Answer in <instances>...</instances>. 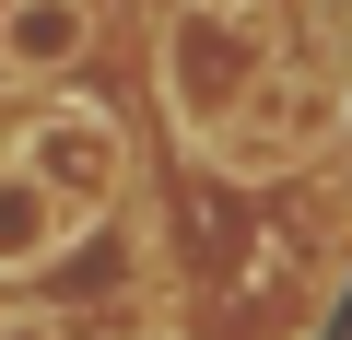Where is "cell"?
I'll use <instances>...</instances> for the list:
<instances>
[{"instance_id": "obj_1", "label": "cell", "mask_w": 352, "mask_h": 340, "mask_svg": "<svg viewBox=\"0 0 352 340\" xmlns=\"http://www.w3.org/2000/svg\"><path fill=\"white\" fill-rule=\"evenodd\" d=\"M258 82H270V36L223 24V0H188V12L164 24V94H176V117H188L200 141H223Z\"/></svg>"}, {"instance_id": "obj_2", "label": "cell", "mask_w": 352, "mask_h": 340, "mask_svg": "<svg viewBox=\"0 0 352 340\" xmlns=\"http://www.w3.org/2000/svg\"><path fill=\"white\" fill-rule=\"evenodd\" d=\"M329 117H340V82H329V71H270V82L235 106V129H223L212 152L247 164V177H282L305 141H329Z\"/></svg>"}, {"instance_id": "obj_3", "label": "cell", "mask_w": 352, "mask_h": 340, "mask_svg": "<svg viewBox=\"0 0 352 340\" xmlns=\"http://www.w3.org/2000/svg\"><path fill=\"white\" fill-rule=\"evenodd\" d=\"M94 47V0H0V82H59Z\"/></svg>"}, {"instance_id": "obj_4", "label": "cell", "mask_w": 352, "mask_h": 340, "mask_svg": "<svg viewBox=\"0 0 352 340\" xmlns=\"http://www.w3.org/2000/svg\"><path fill=\"white\" fill-rule=\"evenodd\" d=\"M24 164L71 200V212H94L106 188H118V129L94 117V106H59V117H36V141H24Z\"/></svg>"}, {"instance_id": "obj_5", "label": "cell", "mask_w": 352, "mask_h": 340, "mask_svg": "<svg viewBox=\"0 0 352 340\" xmlns=\"http://www.w3.org/2000/svg\"><path fill=\"white\" fill-rule=\"evenodd\" d=\"M82 223H71V200L36 177V164H0V282L12 270H36V258H59Z\"/></svg>"}, {"instance_id": "obj_6", "label": "cell", "mask_w": 352, "mask_h": 340, "mask_svg": "<svg viewBox=\"0 0 352 340\" xmlns=\"http://www.w3.org/2000/svg\"><path fill=\"white\" fill-rule=\"evenodd\" d=\"M0 340H59V317H36V305H24V317H0Z\"/></svg>"}, {"instance_id": "obj_7", "label": "cell", "mask_w": 352, "mask_h": 340, "mask_svg": "<svg viewBox=\"0 0 352 340\" xmlns=\"http://www.w3.org/2000/svg\"><path fill=\"white\" fill-rule=\"evenodd\" d=\"M153 340H176V328H153Z\"/></svg>"}]
</instances>
